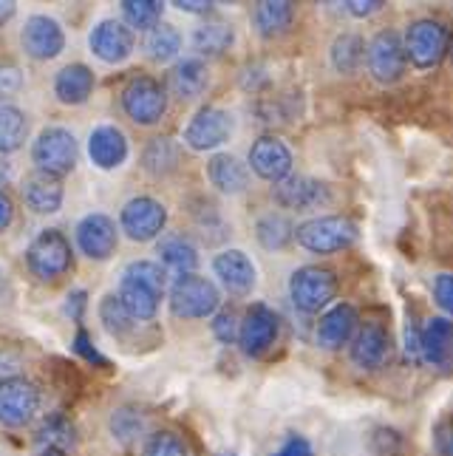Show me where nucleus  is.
<instances>
[{
  "label": "nucleus",
  "mask_w": 453,
  "mask_h": 456,
  "mask_svg": "<svg viewBox=\"0 0 453 456\" xmlns=\"http://www.w3.org/2000/svg\"><path fill=\"white\" fill-rule=\"evenodd\" d=\"M165 297V270L156 261H133L122 270L119 301L133 321H153Z\"/></svg>",
  "instance_id": "nucleus-1"
},
{
  "label": "nucleus",
  "mask_w": 453,
  "mask_h": 456,
  "mask_svg": "<svg viewBox=\"0 0 453 456\" xmlns=\"http://www.w3.org/2000/svg\"><path fill=\"white\" fill-rule=\"evenodd\" d=\"M71 264V241L60 230H40L26 249L28 273L43 281V284H54L62 275H69Z\"/></svg>",
  "instance_id": "nucleus-2"
},
{
  "label": "nucleus",
  "mask_w": 453,
  "mask_h": 456,
  "mask_svg": "<svg viewBox=\"0 0 453 456\" xmlns=\"http://www.w3.org/2000/svg\"><path fill=\"white\" fill-rule=\"evenodd\" d=\"M295 239H298V244L309 249V253L332 256L357 241V224L346 216H320V218L303 222L295 230Z\"/></svg>",
  "instance_id": "nucleus-3"
},
{
  "label": "nucleus",
  "mask_w": 453,
  "mask_h": 456,
  "mask_svg": "<svg viewBox=\"0 0 453 456\" xmlns=\"http://www.w3.org/2000/svg\"><path fill=\"white\" fill-rule=\"evenodd\" d=\"M337 295V275L329 266H301L289 278V297L295 309L306 314H318L323 306H329Z\"/></svg>",
  "instance_id": "nucleus-4"
},
{
  "label": "nucleus",
  "mask_w": 453,
  "mask_h": 456,
  "mask_svg": "<svg viewBox=\"0 0 453 456\" xmlns=\"http://www.w3.org/2000/svg\"><path fill=\"white\" fill-rule=\"evenodd\" d=\"M218 304H222V295L218 287L210 278L201 275H179L174 289H170V309H174L176 318L184 321H201L215 314Z\"/></svg>",
  "instance_id": "nucleus-5"
},
{
  "label": "nucleus",
  "mask_w": 453,
  "mask_h": 456,
  "mask_svg": "<svg viewBox=\"0 0 453 456\" xmlns=\"http://www.w3.org/2000/svg\"><path fill=\"white\" fill-rule=\"evenodd\" d=\"M31 162L40 173H49L54 179H62L77 165V139L69 128H43L40 136L31 145Z\"/></svg>",
  "instance_id": "nucleus-6"
},
{
  "label": "nucleus",
  "mask_w": 453,
  "mask_h": 456,
  "mask_svg": "<svg viewBox=\"0 0 453 456\" xmlns=\"http://www.w3.org/2000/svg\"><path fill=\"white\" fill-rule=\"evenodd\" d=\"M122 111L136 125H156L167 114V91L159 80L139 74L122 88Z\"/></svg>",
  "instance_id": "nucleus-7"
},
{
  "label": "nucleus",
  "mask_w": 453,
  "mask_h": 456,
  "mask_svg": "<svg viewBox=\"0 0 453 456\" xmlns=\"http://www.w3.org/2000/svg\"><path fill=\"white\" fill-rule=\"evenodd\" d=\"M405 52L409 60L417 69H433L450 54V31L442 20L423 18L409 26V35H405Z\"/></svg>",
  "instance_id": "nucleus-8"
},
{
  "label": "nucleus",
  "mask_w": 453,
  "mask_h": 456,
  "mask_svg": "<svg viewBox=\"0 0 453 456\" xmlns=\"http://www.w3.org/2000/svg\"><path fill=\"white\" fill-rule=\"evenodd\" d=\"M368 62V74L377 80L380 86H392L405 74L409 66V52H405V40L397 35L394 28H383L380 35H374L366 52Z\"/></svg>",
  "instance_id": "nucleus-9"
},
{
  "label": "nucleus",
  "mask_w": 453,
  "mask_h": 456,
  "mask_svg": "<svg viewBox=\"0 0 453 456\" xmlns=\"http://www.w3.org/2000/svg\"><path fill=\"white\" fill-rule=\"evenodd\" d=\"M119 227L131 241H153L167 227V208L150 196H136L122 208Z\"/></svg>",
  "instance_id": "nucleus-10"
},
{
  "label": "nucleus",
  "mask_w": 453,
  "mask_h": 456,
  "mask_svg": "<svg viewBox=\"0 0 453 456\" xmlns=\"http://www.w3.org/2000/svg\"><path fill=\"white\" fill-rule=\"evenodd\" d=\"M40 408V388L18 377V380L0 383V426L6 428H23L35 419Z\"/></svg>",
  "instance_id": "nucleus-11"
},
{
  "label": "nucleus",
  "mask_w": 453,
  "mask_h": 456,
  "mask_svg": "<svg viewBox=\"0 0 453 456\" xmlns=\"http://www.w3.org/2000/svg\"><path fill=\"white\" fill-rule=\"evenodd\" d=\"M280 332V321L275 309H270L267 304H253L247 306L244 318H241V332H239V343L241 352L247 357H261L267 354Z\"/></svg>",
  "instance_id": "nucleus-12"
},
{
  "label": "nucleus",
  "mask_w": 453,
  "mask_h": 456,
  "mask_svg": "<svg viewBox=\"0 0 453 456\" xmlns=\"http://www.w3.org/2000/svg\"><path fill=\"white\" fill-rule=\"evenodd\" d=\"M232 136V117L224 108L205 105L193 114L184 128V145L193 151H215Z\"/></svg>",
  "instance_id": "nucleus-13"
},
{
  "label": "nucleus",
  "mask_w": 453,
  "mask_h": 456,
  "mask_svg": "<svg viewBox=\"0 0 453 456\" xmlns=\"http://www.w3.org/2000/svg\"><path fill=\"white\" fill-rule=\"evenodd\" d=\"M77 426L74 419L62 411L45 414L31 436V451L35 456H74L77 451Z\"/></svg>",
  "instance_id": "nucleus-14"
},
{
  "label": "nucleus",
  "mask_w": 453,
  "mask_h": 456,
  "mask_svg": "<svg viewBox=\"0 0 453 456\" xmlns=\"http://www.w3.org/2000/svg\"><path fill=\"white\" fill-rule=\"evenodd\" d=\"M117 244H119V232L111 216L91 213L77 224V247L91 261H108L117 253Z\"/></svg>",
  "instance_id": "nucleus-15"
},
{
  "label": "nucleus",
  "mask_w": 453,
  "mask_h": 456,
  "mask_svg": "<svg viewBox=\"0 0 453 456\" xmlns=\"http://www.w3.org/2000/svg\"><path fill=\"white\" fill-rule=\"evenodd\" d=\"M20 43L31 60H54L66 49V31L49 14H31L20 31Z\"/></svg>",
  "instance_id": "nucleus-16"
},
{
  "label": "nucleus",
  "mask_w": 453,
  "mask_h": 456,
  "mask_svg": "<svg viewBox=\"0 0 453 456\" xmlns=\"http://www.w3.org/2000/svg\"><path fill=\"white\" fill-rule=\"evenodd\" d=\"M249 167L255 170V176L278 184L292 176V151L278 136H261L249 148Z\"/></svg>",
  "instance_id": "nucleus-17"
},
{
  "label": "nucleus",
  "mask_w": 453,
  "mask_h": 456,
  "mask_svg": "<svg viewBox=\"0 0 453 456\" xmlns=\"http://www.w3.org/2000/svg\"><path fill=\"white\" fill-rule=\"evenodd\" d=\"M91 52L97 54L108 66H117V62H125L133 54V28H128L119 20H100L91 28Z\"/></svg>",
  "instance_id": "nucleus-18"
},
{
  "label": "nucleus",
  "mask_w": 453,
  "mask_h": 456,
  "mask_svg": "<svg viewBox=\"0 0 453 456\" xmlns=\"http://www.w3.org/2000/svg\"><path fill=\"white\" fill-rule=\"evenodd\" d=\"M392 354V335L380 321H366L352 343V360L360 369H380Z\"/></svg>",
  "instance_id": "nucleus-19"
},
{
  "label": "nucleus",
  "mask_w": 453,
  "mask_h": 456,
  "mask_svg": "<svg viewBox=\"0 0 453 456\" xmlns=\"http://www.w3.org/2000/svg\"><path fill=\"white\" fill-rule=\"evenodd\" d=\"M213 273L230 295H239V297L253 292L255 278H258L255 264L249 261V256L241 253V249H224V253H218L213 261Z\"/></svg>",
  "instance_id": "nucleus-20"
},
{
  "label": "nucleus",
  "mask_w": 453,
  "mask_h": 456,
  "mask_svg": "<svg viewBox=\"0 0 453 456\" xmlns=\"http://www.w3.org/2000/svg\"><path fill=\"white\" fill-rule=\"evenodd\" d=\"M272 196L287 210H311L329 201V187L309 176H289L272 187Z\"/></svg>",
  "instance_id": "nucleus-21"
},
{
  "label": "nucleus",
  "mask_w": 453,
  "mask_h": 456,
  "mask_svg": "<svg viewBox=\"0 0 453 456\" xmlns=\"http://www.w3.org/2000/svg\"><path fill=\"white\" fill-rule=\"evenodd\" d=\"M357 323H360V314L352 304H335L332 309H326L320 314L318 323V346L323 349H340L343 343H349L352 335L357 332Z\"/></svg>",
  "instance_id": "nucleus-22"
},
{
  "label": "nucleus",
  "mask_w": 453,
  "mask_h": 456,
  "mask_svg": "<svg viewBox=\"0 0 453 456\" xmlns=\"http://www.w3.org/2000/svg\"><path fill=\"white\" fill-rule=\"evenodd\" d=\"M88 156L100 170H114L128 159V139L117 125H97L88 136Z\"/></svg>",
  "instance_id": "nucleus-23"
},
{
  "label": "nucleus",
  "mask_w": 453,
  "mask_h": 456,
  "mask_svg": "<svg viewBox=\"0 0 453 456\" xmlns=\"http://www.w3.org/2000/svg\"><path fill=\"white\" fill-rule=\"evenodd\" d=\"M20 196L26 201V208L37 216H52L62 208V182L49 176V173H31V176L23 179Z\"/></svg>",
  "instance_id": "nucleus-24"
},
{
  "label": "nucleus",
  "mask_w": 453,
  "mask_h": 456,
  "mask_svg": "<svg viewBox=\"0 0 453 456\" xmlns=\"http://www.w3.org/2000/svg\"><path fill=\"white\" fill-rule=\"evenodd\" d=\"M93 86H97V77L85 62H69L54 77V97L62 105H83L93 94Z\"/></svg>",
  "instance_id": "nucleus-25"
},
{
  "label": "nucleus",
  "mask_w": 453,
  "mask_h": 456,
  "mask_svg": "<svg viewBox=\"0 0 453 456\" xmlns=\"http://www.w3.org/2000/svg\"><path fill=\"white\" fill-rule=\"evenodd\" d=\"M423 360L433 369L453 363V323L448 318H431L423 329Z\"/></svg>",
  "instance_id": "nucleus-26"
},
{
  "label": "nucleus",
  "mask_w": 453,
  "mask_h": 456,
  "mask_svg": "<svg viewBox=\"0 0 453 456\" xmlns=\"http://www.w3.org/2000/svg\"><path fill=\"white\" fill-rule=\"evenodd\" d=\"M207 176L213 182L215 191H222L227 196H239L247 191L249 184V170L247 165H241L236 156L230 153H215L207 162Z\"/></svg>",
  "instance_id": "nucleus-27"
},
{
  "label": "nucleus",
  "mask_w": 453,
  "mask_h": 456,
  "mask_svg": "<svg viewBox=\"0 0 453 456\" xmlns=\"http://www.w3.org/2000/svg\"><path fill=\"white\" fill-rule=\"evenodd\" d=\"M207 83H210L207 66L198 57L176 62L174 71H170V77H167V86H170V91H174L179 100H196V97H201L205 88H207Z\"/></svg>",
  "instance_id": "nucleus-28"
},
{
  "label": "nucleus",
  "mask_w": 453,
  "mask_h": 456,
  "mask_svg": "<svg viewBox=\"0 0 453 456\" xmlns=\"http://www.w3.org/2000/svg\"><path fill=\"white\" fill-rule=\"evenodd\" d=\"M159 258L167 270H174L179 275H193V270L198 266V249L187 235L170 232L159 241Z\"/></svg>",
  "instance_id": "nucleus-29"
},
{
  "label": "nucleus",
  "mask_w": 453,
  "mask_h": 456,
  "mask_svg": "<svg viewBox=\"0 0 453 456\" xmlns=\"http://www.w3.org/2000/svg\"><path fill=\"white\" fill-rule=\"evenodd\" d=\"M295 20V4L289 0H263L253 12V23L261 37H278L289 31Z\"/></svg>",
  "instance_id": "nucleus-30"
},
{
  "label": "nucleus",
  "mask_w": 453,
  "mask_h": 456,
  "mask_svg": "<svg viewBox=\"0 0 453 456\" xmlns=\"http://www.w3.org/2000/svg\"><path fill=\"white\" fill-rule=\"evenodd\" d=\"M193 52L201 57H222L232 43H236V35L232 28L222 20H213V23H201L198 28H193Z\"/></svg>",
  "instance_id": "nucleus-31"
},
{
  "label": "nucleus",
  "mask_w": 453,
  "mask_h": 456,
  "mask_svg": "<svg viewBox=\"0 0 453 456\" xmlns=\"http://www.w3.org/2000/svg\"><path fill=\"white\" fill-rule=\"evenodd\" d=\"M366 52L368 49H366L360 35H354V31H343V35H337L332 43V66L340 74H357L366 62Z\"/></svg>",
  "instance_id": "nucleus-32"
},
{
  "label": "nucleus",
  "mask_w": 453,
  "mask_h": 456,
  "mask_svg": "<svg viewBox=\"0 0 453 456\" xmlns=\"http://www.w3.org/2000/svg\"><path fill=\"white\" fill-rule=\"evenodd\" d=\"M28 136V119L18 105H0V153L20 151Z\"/></svg>",
  "instance_id": "nucleus-33"
},
{
  "label": "nucleus",
  "mask_w": 453,
  "mask_h": 456,
  "mask_svg": "<svg viewBox=\"0 0 453 456\" xmlns=\"http://www.w3.org/2000/svg\"><path fill=\"white\" fill-rule=\"evenodd\" d=\"M108 428H111L114 439L119 445H133L139 439L145 436V428H148V419L145 414L139 411L133 405H122L111 414V422H108Z\"/></svg>",
  "instance_id": "nucleus-34"
},
{
  "label": "nucleus",
  "mask_w": 453,
  "mask_h": 456,
  "mask_svg": "<svg viewBox=\"0 0 453 456\" xmlns=\"http://www.w3.org/2000/svg\"><path fill=\"white\" fill-rule=\"evenodd\" d=\"M182 52V35L176 31V26L170 23H159L153 31H148L145 37V54L153 62H170Z\"/></svg>",
  "instance_id": "nucleus-35"
},
{
  "label": "nucleus",
  "mask_w": 453,
  "mask_h": 456,
  "mask_svg": "<svg viewBox=\"0 0 453 456\" xmlns=\"http://www.w3.org/2000/svg\"><path fill=\"white\" fill-rule=\"evenodd\" d=\"M122 20L128 28H139V31H153L162 23V12L165 6L159 0H122Z\"/></svg>",
  "instance_id": "nucleus-36"
},
{
  "label": "nucleus",
  "mask_w": 453,
  "mask_h": 456,
  "mask_svg": "<svg viewBox=\"0 0 453 456\" xmlns=\"http://www.w3.org/2000/svg\"><path fill=\"white\" fill-rule=\"evenodd\" d=\"M142 159L150 176H170L179 167V145L174 139H150Z\"/></svg>",
  "instance_id": "nucleus-37"
},
{
  "label": "nucleus",
  "mask_w": 453,
  "mask_h": 456,
  "mask_svg": "<svg viewBox=\"0 0 453 456\" xmlns=\"http://www.w3.org/2000/svg\"><path fill=\"white\" fill-rule=\"evenodd\" d=\"M255 239L263 249H284L292 239H295V227L287 216L280 213H270L263 216L258 227H255Z\"/></svg>",
  "instance_id": "nucleus-38"
},
{
  "label": "nucleus",
  "mask_w": 453,
  "mask_h": 456,
  "mask_svg": "<svg viewBox=\"0 0 453 456\" xmlns=\"http://www.w3.org/2000/svg\"><path fill=\"white\" fill-rule=\"evenodd\" d=\"M100 321L102 326L108 329L111 335L122 338V335H128L131 329H133V318H131V312L125 309V304L119 301V295H105L102 301H100Z\"/></svg>",
  "instance_id": "nucleus-39"
},
{
  "label": "nucleus",
  "mask_w": 453,
  "mask_h": 456,
  "mask_svg": "<svg viewBox=\"0 0 453 456\" xmlns=\"http://www.w3.org/2000/svg\"><path fill=\"white\" fill-rule=\"evenodd\" d=\"M139 456H190L184 436L176 431H156L145 439Z\"/></svg>",
  "instance_id": "nucleus-40"
},
{
  "label": "nucleus",
  "mask_w": 453,
  "mask_h": 456,
  "mask_svg": "<svg viewBox=\"0 0 453 456\" xmlns=\"http://www.w3.org/2000/svg\"><path fill=\"white\" fill-rule=\"evenodd\" d=\"M368 445L377 456H409V439H405L397 428H388V426H380L374 428L371 436H368Z\"/></svg>",
  "instance_id": "nucleus-41"
},
{
  "label": "nucleus",
  "mask_w": 453,
  "mask_h": 456,
  "mask_svg": "<svg viewBox=\"0 0 453 456\" xmlns=\"http://www.w3.org/2000/svg\"><path fill=\"white\" fill-rule=\"evenodd\" d=\"M49 374H52V383L57 386V391H62V395H77V391L83 388L80 369H77L66 357H52Z\"/></svg>",
  "instance_id": "nucleus-42"
},
{
  "label": "nucleus",
  "mask_w": 453,
  "mask_h": 456,
  "mask_svg": "<svg viewBox=\"0 0 453 456\" xmlns=\"http://www.w3.org/2000/svg\"><path fill=\"white\" fill-rule=\"evenodd\" d=\"M74 352L80 354L88 366H93V369H111V363H108V357H102L100 354V349L93 346V340L88 338V332L80 326L77 329V335H74Z\"/></svg>",
  "instance_id": "nucleus-43"
},
{
  "label": "nucleus",
  "mask_w": 453,
  "mask_h": 456,
  "mask_svg": "<svg viewBox=\"0 0 453 456\" xmlns=\"http://www.w3.org/2000/svg\"><path fill=\"white\" fill-rule=\"evenodd\" d=\"M239 332H241V321H239L230 309L213 314V335H215L218 340H222V343L239 340Z\"/></svg>",
  "instance_id": "nucleus-44"
},
{
  "label": "nucleus",
  "mask_w": 453,
  "mask_h": 456,
  "mask_svg": "<svg viewBox=\"0 0 453 456\" xmlns=\"http://www.w3.org/2000/svg\"><path fill=\"white\" fill-rule=\"evenodd\" d=\"M23 88V74L18 66H9V62H0V105H6L14 94Z\"/></svg>",
  "instance_id": "nucleus-45"
},
{
  "label": "nucleus",
  "mask_w": 453,
  "mask_h": 456,
  "mask_svg": "<svg viewBox=\"0 0 453 456\" xmlns=\"http://www.w3.org/2000/svg\"><path fill=\"white\" fill-rule=\"evenodd\" d=\"M433 301L445 314H453V273H442L433 281Z\"/></svg>",
  "instance_id": "nucleus-46"
},
{
  "label": "nucleus",
  "mask_w": 453,
  "mask_h": 456,
  "mask_svg": "<svg viewBox=\"0 0 453 456\" xmlns=\"http://www.w3.org/2000/svg\"><path fill=\"white\" fill-rule=\"evenodd\" d=\"M272 456H315V448H311V443H309L306 436L289 434Z\"/></svg>",
  "instance_id": "nucleus-47"
},
{
  "label": "nucleus",
  "mask_w": 453,
  "mask_h": 456,
  "mask_svg": "<svg viewBox=\"0 0 453 456\" xmlns=\"http://www.w3.org/2000/svg\"><path fill=\"white\" fill-rule=\"evenodd\" d=\"M433 445L440 456H453V417H445L433 428Z\"/></svg>",
  "instance_id": "nucleus-48"
},
{
  "label": "nucleus",
  "mask_w": 453,
  "mask_h": 456,
  "mask_svg": "<svg viewBox=\"0 0 453 456\" xmlns=\"http://www.w3.org/2000/svg\"><path fill=\"white\" fill-rule=\"evenodd\" d=\"M20 369H23V360H20L18 352H12V349H4V352H0V383L18 380V377H20Z\"/></svg>",
  "instance_id": "nucleus-49"
},
{
  "label": "nucleus",
  "mask_w": 453,
  "mask_h": 456,
  "mask_svg": "<svg viewBox=\"0 0 453 456\" xmlns=\"http://www.w3.org/2000/svg\"><path fill=\"white\" fill-rule=\"evenodd\" d=\"M85 306H88V292H85V289H74V292H69V297H66V314H69V318H71L74 323H83Z\"/></svg>",
  "instance_id": "nucleus-50"
},
{
  "label": "nucleus",
  "mask_w": 453,
  "mask_h": 456,
  "mask_svg": "<svg viewBox=\"0 0 453 456\" xmlns=\"http://www.w3.org/2000/svg\"><path fill=\"white\" fill-rule=\"evenodd\" d=\"M383 6H385L383 0H349L346 12L354 14V18H371V14H377Z\"/></svg>",
  "instance_id": "nucleus-51"
},
{
  "label": "nucleus",
  "mask_w": 453,
  "mask_h": 456,
  "mask_svg": "<svg viewBox=\"0 0 453 456\" xmlns=\"http://www.w3.org/2000/svg\"><path fill=\"white\" fill-rule=\"evenodd\" d=\"M14 222V201L6 191H0V232L9 230Z\"/></svg>",
  "instance_id": "nucleus-52"
},
{
  "label": "nucleus",
  "mask_w": 453,
  "mask_h": 456,
  "mask_svg": "<svg viewBox=\"0 0 453 456\" xmlns=\"http://www.w3.org/2000/svg\"><path fill=\"white\" fill-rule=\"evenodd\" d=\"M174 6L182 9V12H193V14H207L213 9L210 0H176Z\"/></svg>",
  "instance_id": "nucleus-53"
},
{
  "label": "nucleus",
  "mask_w": 453,
  "mask_h": 456,
  "mask_svg": "<svg viewBox=\"0 0 453 456\" xmlns=\"http://www.w3.org/2000/svg\"><path fill=\"white\" fill-rule=\"evenodd\" d=\"M14 9H18V6H14L12 0H0V26L14 18Z\"/></svg>",
  "instance_id": "nucleus-54"
},
{
  "label": "nucleus",
  "mask_w": 453,
  "mask_h": 456,
  "mask_svg": "<svg viewBox=\"0 0 453 456\" xmlns=\"http://www.w3.org/2000/svg\"><path fill=\"white\" fill-rule=\"evenodd\" d=\"M9 179V162H6V153H0V184H6Z\"/></svg>",
  "instance_id": "nucleus-55"
},
{
  "label": "nucleus",
  "mask_w": 453,
  "mask_h": 456,
  "mask_svg": "<svg viewBox=\"0 0 453 456\" xmlns=\"http://www.w3.org/2000/svg\"><path fill=\"white\" fill-rule=\"evenodd\" d=\"M450 57H453V31H450Z\"/></svg>",
  "instance_id": "nucleus-56"
}]
</instances>
